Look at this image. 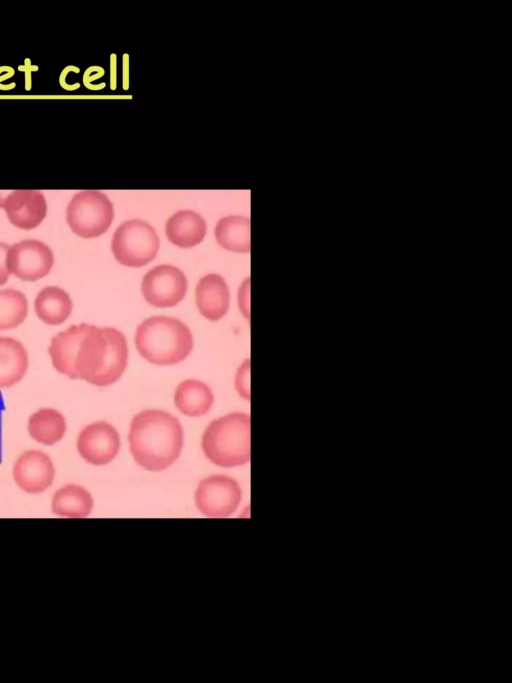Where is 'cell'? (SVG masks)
<instances>
[{
  "instance_id": "obj_1",
  "label": "cell",
  "mask_w": 512,
  "mask_h": 683,
  "mask_svg": "<svg viewBox=\"0 0 512 683\" xmlns=\"http://www.w3.org/2000/svg\"><path fill=\"white\" fill-rule=\"evenodd\" d=\"M129 448L135 461L149 471H161L180 456L183 429L179 420L158 409L143 410L131 421Z\"/></svg>"
},
{
  "instance_id": "obj_2",
  "label": "cell",
  "mask_w": 512,
  "mask_h": 683,
  "mask_svg": "<svg viewBox=\"0 0 512 683\" xmlns=\"http://www.w3.org/2000/svg\"><path fill=\"white\" fill-rule=\"evenodd\" d=\"M127 360V341L119 330L90 325L77 350L76 378L96 386L111 385L123 374Z\"/></svg>"
},
{
  "instance_id": "obj_3",
  "label": "cell",
  "mask_w": 512,
  "mask_h": 683,
  "mask_svg": "<svg viewBox=\"0 0 512 683\" xmlns=\"http://www.w3.org/2000/svg\"><path fill=\"white\" fill-rule=\"evenodd\" d=\"M135 344L147 361L156 365H172L189 355L193 337L180 320L156 315L145 319L137 327Z\"/></svg>"
},
{
  "instance_id": "obj_4",
  "label": "cell",
  "mask_w": 512,
  "mask_h": 683,
  "mask_svg": "<svg viewBox=\"0 0 512 683\" xmlns=\"http://www.w3.org/2000/svg\"><path fill=\"white\" fill-rule=\"evenodd\" d=\"M202 449L215 465L234 467L250 460V417L234 412L213 420L202 436Z\"/></svg>"
},
{
  "instance_id": "obj_5",
  "label": "cell",
  "mask_w": 512,
  "mask_h": 683,
  "mask_svg": "<svg viewBox=\"0 0 512 683\" xmlns=\"http://www.w3.org/2000/svg\"><path fill=\"white\" fill-rule=\"evenodd\" d=\"M113 205L106 194L98 190H83L70 200L66 218L71 230L83 238L102 235L112 223Z\"/></svg>"
},
{
  "instance_id": "obj_6",
  "label": "cell",
  "mask_w": 512,
  "mask_h": 683,
  "mask_svg": "<svg viewBox=\"0 0 512 683\" xmlns=\"http://www.w3.org/2000/svg\"><path fill=\"white\" fill-rule=\"evenodd\" d=\"M111 247L121 264L141 267L155 258L159 249V237L149 223L132 219L123 222L116 229Z\"/></svg>"
},
{
  "instance_id": "obj_7",
  "label": "cell",
  "mask_w": 512,
  "mask_h": 683,
  "mask_svg": "<svg viewBox=\"0 0 512 683\" xmlns=\"http://www.w3.org/2000/svg\"><path fill=\"white\" fill-rule=\"evenodd\" d=\"M239 484L226 475H212L202 480L195 493L197 508L214 518L230 516L241 501Z\"/></svg>"
},
{
  "instance_id": "obj_8",
  "label": "cell",
  "mask_w": 512,
  "mask_h": 683,
  "mask_svg": "<svg viewBox=\"0 0 512 683\" xmlns=\"http://www.w3.org/2000/svg\"><path fill=\"white\" fill-rule=\"evenodd\" d=\"M141 290L149 304L155 307H172L184 298L187 279L175 266L158 265L144 275Z\"/></svg>"
},
{
  "instance_id": "obj_9",
  "label": "cell",
  "mask_w": 512,
  "mask_h": 683,
  "mask_svg": "<svg viewBox=\"0 0 512 683\" xmlns=\"http://www.w3.org/2000/svg\"><path fill=\"white\" fill-rule=\"evenodd\" d=\"M54 262L52 250L36 239L22 240L9 247L7 269L24 281H35L46 276Z\"/></svg>"
},
{
  "instance_id": "obj_10",
  "label": "cell",
  "mask_w": 512,
  "mask_h": 683,
  "mask_svg": "<svg viewBox=\"0 0 512 683\" xmlns=\"http://www.w3.org/2000/svg\"><path fill=\"white\" fill-rule=\"evenodd\" d=\"M77 449L88 463L105 465L118 454L120 437L111 424L104 421L94 422L85 426L79 433Z\"/></svg>"
},
{
  "instance_id": "obj_11",
  "label": "cell",
  "mask_w": 512,
  "mask_h": 683,
  "mask_svg": "<svg viewBox=\"0 0 512 683\" xmlns=\"http://www.w3.org/2000/svg\"><path fill=\"white\" fill-rule=\"evenodd\" d=\"M0 208L13 225L25 230L37 227L47 213L45 197L38 190H14L7 195L0 192Z\"/></svg>"
},
{
  "instance_id": "obj_12",
  "label": "cell",
  "mask_w": 512,
  "mask_h": 683,
  "mask_svg": "<svg viewBox=\"0 0 512 683\" xmlns=\"http://www.w3.org/2000/svg\"><path fill=\"white\" fill-rule=\"evenodd\" d=\"M55 477L50 457L42 451L28 450L21 454L13 466V478L20 489L38 494L49 488Z\"/></svg>"
},
{
  "instance_id": "obj_13",
  "label": "cell",
  "mask_w": 512,
  "mask_h": 683,
  "mask_svg": "<svg viewBox=\"0 0 512 683\" xmlns=\"http://www.w3.org/2000/svg\"><path fill=\"white\" fill-rule=\"evenodd\" d=\"M229 289L219 274L203 276L196 286V304L200 313L211 321L222 318L229 308Z\"/></svg>"
},
{
  "instance_id": "obj_14",
  "label": "cell",
  "mask_w": 512,
  "mask_h": 683,
  "mask_svg": "<svg viewBox=\"0 0 512 683\" xmlns=\"http://www.w3.org/2000/svg\"><path fill=\"white\" fill-rule=\"evenodd\" d=\"M90 324L72 325L51 339L48 349L54 368L71 379H77L75 359L79 344L87 333Z\"/></svg>"
},
{
  "instance_id": "obj_15",
  "label": "cell",
  "mask_w": 512,
  "mask_h": 683,
  "mask_svg": "<svg viewBox=\"0 0 512 683\" xmlns=\"http://www.w3.org/2000/svg\"><path fill=\"white\" fill-rule=\"evenodd\" d=\"M206 222L201 215L192 210H181L166 222V235L170 242L188 248L199 244L206 234Z\"/></svg>"
},
{
  "instance_id": "obj_16",
  "label": "cell",
  "mask_w": 512,
  "mask_h": 683,
  "mask_svg": "<svg viewBox=\"0 0 512 683\" xmlns=\"http://www.w3.org/2000/svg\"><path fill=\"white\" fill-rule=\"evenodd\" d=\"M28 368V354L22 343L12 337L0 336V388L18 383Z\"/></svg>"
},
{
  "instance_id": "obj_17",
  "label": "cell",
  "mask_w": 512,
  "mask_h": 683,
  "mask_svg": "<svg viewBox=\"0 0 512 683\" xmlns=\"http://www.w3.org/2000/svg\"><path fill=\"white\" fill-rule=\"evenodd\" d=\"M213 393L203 382L188 379L181 382L174 395L176 408L184 415L199 417L206 414L212 407Z\"/></svg>"
},
{
  "instance_id": "obj_18",
  "label": "cell",
  "mask_w": 512,
  "mask_h": 683,
  "mask_svg": "<svg viewBox=\"0 0 512 683\" xmlns=\"http://www.w3.org/2000/svg\"><path fill=\"white\" fill-rule=\"evenodd\" d=\"M72 301L66 291L56 286L43 288L34 302L38 318L48 325H59L71 314Z\"/></svg>"
},
{
  "instance_id": "obj_19",
  "label": "cell",
  "mask_w": 512,
  "mask_h": 683,
  "mask_svg": "<svg viewBox=\"0 0 512 683\" xmlns=\"http://www.w3.org/2000/svg\"><path fill=\"white\" fill-rule=\"evenodd\" d=\"M93 507L91 494L82 486L67 484L57 490L52 498L54 514L69 518H84Z\"/></svg>"
},
{
  "instance_id": "obj_20",
  "label": "cell",
  "mask_w": 512,
  "mask_h": 683,
  "mask_svg": "<svg viewBox=\"0 0 512 683\" xmlns=\"http://www.w3.org/2000/svg\"><path fill=\"white\" fill-rule=\"evenodd\" d=\"M28 431L35 441L44 445H53L64 437L66 421L59 411L42 408L30 416Z\"/></svg>"
},
{
  "instance_id": "obj_21",
  "label": "cell",
  "mask_w": 512,
  "mask_h": 683,
  "mask_svg": "<svg viewBox=\"0 0 512 683\" xmlns=\"http://www.w3.org/2000/svg\"><path fill=\"white\" fill-rule=\"evenodd\" d=\"M218 243L235 252L250 250V220L248 217L230 215L221 218L215 227Z\"/></svg>"
},
{
  "instance_id": "obj_22",
  "label": "cell",
  "mask_w": 512,
  "mask_h": 683,
  "mask_svg": "<svg viewBox=\"0 0 512 683\" xmlns=\"http://www.w3.org/2000/svg\"><path fill=\"white\" fill-rule=\"evenodd\" d=\"M28 313L26 296L15 289L0 290V330L18 327Z\"/></svg>"
},
{
  "instance_id": "obj_23",
  "label": "cell",
  "mask_w": 512,
  "mask_h": 683,
  "mask_svg": "<svg viewBox=\"0 0 512 683\" xmlns=\"http://www.w3.org/2000/svg\"><path fill=\"white\" fill-rule=\"evenodd\" d=\"M249 359H247L243 364L240 366V368L237 371L236 378H235V386L237 391L240 393V395L247 400H249L250 397V390H249V383H250V377H249Z\"/></svg>"
},
{
  "instance_id": "obj_24",
  "label": "cell",
  "mask_w": 512,
  "mask_h": 683,
  "mask_svg": "<svg viewBox=\"0 0 512 683\" xmlns=\"http://www.w3.org/2000/svg\"><path fill=\"white\" fill-rule=\"evenodd\" d=\"M9 246L6 243L0 242V285L7 282L9 271L7 269V252Z\"/></svg>"
}]
</instances>
